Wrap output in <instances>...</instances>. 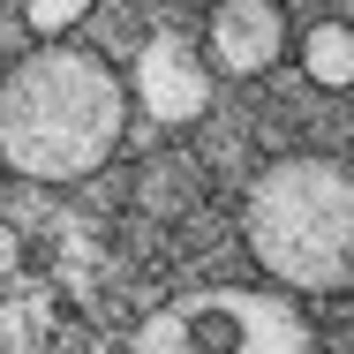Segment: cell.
I'll return each instance as SVG.
<instances>
[{
    "label": "cell",
    "instance_id": "obj_2",
    "mask_svg": "<svg viewBox=\"0 0 354 354\" xmlns=\"http://www.w3.org/2000/svg\"><path fill=\"white\" fill-rule=\"evenodd\" d=\"M241 249L279 294H354V166L324 151H286L257 166L241 196Z\"/></svg>",
    "mask_w": 354,
    "mask_h": 354
},
{
    "label": "cell",
    "instance_id": "obj_4",
    "mask_svg": "<svg viewBox=\"0 0 354 354\" xmlns=\"http://www.w3.org/2000/svg\"><path fill=\"white\" fill-rule=\"evenodd\" d=\"M136 106L158 121V129H196L218 98V68L212 53L189 38V30H151L136 46V75H129Z\"/></svg>",
    "mask_w": 354,
    "mask_h": 354
},
{
    "label": "cell",
    "instance_id": "obj_7",
    "mask_svg": "<svg viewBox=\"0 0 354 354\" xmlns=\"http://www.w3.org/2000/svg\"><path fill=\"white\" fill-rule=\"evenodd\" d=\"M83 15H91V0H23V30L38 46H68L83 30Z\"/></svg>",
    "mask_w": 354,
    "mask_h": 354
},
{
    "label": "cell",
    "instance_id": "obj_6",
    "mask_svg": "<svg viewBox=\"0 0 354 354\" xmlns=\"http://www.w3.org/2000/svg\"><path fill=\"white\" fill-rule=\"evenodd\" d=\"M294 61H301V75H309L317 91L347 98V91H354V23H347V15H317V23L301 30Z\"/></svg>",
    "mask_w": 354,
    "mask_h": 354
},
{
    "label": "cell",
    "instance_id": "obj_3",
    "mask_svg": "<svg viewBox=\"0 0 354 354\" xmlns=\"http://www.w3.org/2000/svg\"><path fill=\"white\" fill-rule=\"evenodd\" d=\"M121 354H324V339L279 286H189L158 301Z\"/></svg>",
    "mask_w": 354,
    "mask_h": 354
},
{
    "label": "cell",
    "instance_id": "obj_1",
    "mask_svg": "<svg viewBox=\"0 0 354 354\" xmlns=\"http://www.w3.org/2000/svg\"><path fill=\"white\" fill-rule=\"evenodd\" d=\"M136 91L91 46H38L0 75V166L38 189H68L113 166Z\"/></svg>",
    "mask_w": 354,
    "mask_h": 354
},
{
    "label": "cell",
    "instance_id": "obj_8",
    "mask_svg": "<svg viewBox=\"0 0 354 354\" xmlns=\"http://www.w3.org/2000/svg\"><path fill=\"white\" fill-rule=\"evenodd\" d=\"M23 257H30L23 226H15V218H0V279H8V272H23Z\"/></svg>",
    "mask_w": 354,
    "mask_h": 354
},
{
    "label": "cell",
    "instance_id": "obj_5",
    "mask_svg": "<svg viewBox=\"0 0 354 354\" xmlns=\"http://www.w3.org/2000/svg\"><path fill=\"white\" fill-rule=\"evenodd\" d=\"M294 46H301V38H294V23H286L279 0H218L212 15H204V53H212V68L226 75V83L272 75Z\"/></svg>",
    "mask_w": 354,
    "mask_h": 354
}]
</instances>
